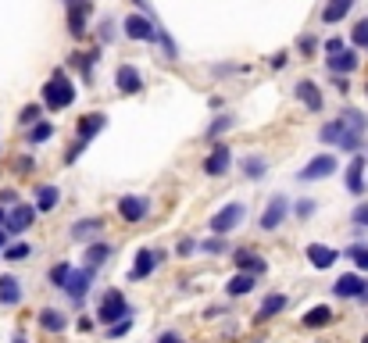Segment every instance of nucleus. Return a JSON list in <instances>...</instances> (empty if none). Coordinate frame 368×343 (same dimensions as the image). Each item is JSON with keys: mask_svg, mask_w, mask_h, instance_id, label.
I'll list each match as a JSON object with an SVG mask.
<instances>
[{"mask_svg": "<svg viewBox=\"0 0 368 343\" xmlns=\"http://www.w3.org/2000/svg\"><path fill=\"white\" fill-rule=\"evenodd\" d=\"M240 172L250 179V183H261L269 176V157L265 154H243V161H240Z\"/></svg>", "mask_w": 368, "mask_h": 343, "instance_id": "18", "label": "nucleus"}, {"mask_svg": "<svg viewBox=\"0 0 368 343\" xmlns=\"http://www.w3.org/2000/svg\"><path fill=\"white\" fill-rule=\"evenodd\" d=\"M319 140H322V143H329V147L350 150V154H357V150H361V143H364V136H361V133H350V129H347L340 119L326 122V126L319 129Z\"/></svg>", "mask_w": 368, "mask_h": 343, "instance_id": "3", "label": "nucleus"}, {"mask_svg": "<svg viewBox=\"0 0 368 343\" xmlns=\"http://www.w3.org/2000/svg\"><path fill=\"white\" fill-rule=\"evenodd\" d=\"M15 172H18V176H29V172H32V157H29V154H22V157L15 161Z\"/></svg>", "mask_w": 368, "mask_h": 343, "instance_id": "48", "label": "nucleus"}, {"mask_svg": "<svg viewBox=\"0 0 368 343\" xmlns=\"http://www.w3.org/2000/svg\"><path fill=\"white\" fill-rule=\"evenodd\" d=\"M243 218H247V207H243L240 200H229L226 207L215 211V218H211V233H215V236H229L233 229L243 225Z\"/></svg>", "mask_w": 368, "mask_h": 343, "instance_id": "4", "label": "nucleus"}, {"mask_svg": "<svg viewBox=\"0 0 368 343\" xmlns=\"http://www.w3.org/2000/svg\"><path fill=\"white\" fill-rule=\"evenodd\" d=\"M86 18H90V0H68V32L75 40L86 36Z\"/></svg>", "mask_w": 368, "mask_h": 343, "instance_id": "17", "label": "nucleus"}, {"mask_svg": "<svg viewBox=\"0 0 368 343\" xmlns=\"http://www.w3.org/2000/svg\"><path fill=\"white\" fill-rule=\"evenodd\" d=\"M350 43H354V47H361V50H368V18H361V22L354 25V32H350Z\"/></svg>", "mask_w": 368, "mask_h": 343, "instance_id": "38", "label": "nucleus"}, {"mask_svg": "<svg viewBox=\"0 0 368 343\" xmlns=\"http://www.w3.org/2000/svg\"><path fill=\"white\" fill-rule=\"evenodd\" d=\"M168 254L165 251H154V247H143L136 258H133V265H129V282H140V279H147L157 265H161Z\"/></svg>", "mask_w": 368, "mask_h": 343, "instance_id": "8", "label": "nucleus"}, {"mask_svg": "<svg viewBox=\"0 0 368 343\" xmlns=\"http://www.w3.org/2000/svg\"><path fill=\"white\" fill-rule=\"evenodd\" d=\"M333 86H336L340 93H347V90H350V83H347V76H333Z\"/></svg>", "mask_w": 368, "mask_h": 343, "instance_id": "53", "label": "nucleus"}, {"mask_svg": "<svg viewBox=\"0 0 368 343\" xmlns=\"http://www.w3.org/2000/svg\"><path fill=\"white\" fill-rule=\"evenodd\" d=\"M286 57H290V54H283V50H279L276 57H269V65H272V68L279 72V68H286Z\"/></svg>", "mask_w": 368, "mask_h": 343, "instance_id": "51", "label": "nucleus"}, {"mask_svg": "<svg viewBox=\"0 0 368 343\" xmlns=\"http://www.w3.org/2000/svg\"><path fill=\"white\" fill-rule=\"evenodd\" d=\"M340 50H343V40H336V36L326 40V57H333V54H340Z\"/></svg>", "mask_w": 368, "mask_h": 343, "instance_id": "50", "label": "nucleus"}, {"mask_svg": "<svg viewBox=\"0 0 368 343\" xmlns=\"http://www.w3.org/2000/svg\"><path fill=\"white\" fill-rule=\"evenodd\" d=\"M100 233H104V218H97V215L72 222V240H75V243H97Z\"/></svg>", "mask_w": 368, "mask_h": 343, "instance_id": "14", "label": "nucleus"}, {"mask_svg": "<svg viewBox=\"0 0 368 343\" xmlns=\"http://www.w3.org/2000/svg\"><path fill=\"white\" fill-rule=\"evenodd\" d=\"M104 126H108V114L104 111H90V114H82L79 119V140H93L97 133H104Z\"/></svg>", "mask_w": 368, "mask_h": 343, "instance_id": "21", "label": "nucleus"}, {"mask_svg": "<svg viewBox=\"0 0 368 343\" xmlns=\"http://www.w3.org/2000/svg\"><path fill=\"white\" fill-rule=\"evenodd\" d=\"M18 204V193L15 190H0V207H15Z\"/></svg>", "mask_w": 368, "mask_h": 343, "instance_id": "49", "label": "nucleus"}, {"mask_svg": "<svg viewBox=\"0 0 368 343\" xmlns=\"http://www.w3.org/2000/svg\"><path fill=\"white\" fill-rule=\"evenodd\" d=\"M129 329H133V315L122 318V322H115V325H108V336H125Z\"/></svg>", "mask_w": 368, "mask_h": 343, "instance_id": "46", "label": "nucleus"}, {"mask_svg": "<svg viewBox=\"0 0 368 343\" xmlns=\"http://www.w3.org/2000/svg\"><path fill=\"white\" fill-rule=\"evenodd\" d=\"M122 29H125V36L136 40V43H157V25H154L150 15H129V18L122 22Z\"/></svg>", "mask_w": 368, "mask_h": 343, "instance_id": "10", "label": "nucleus"}, {"mask_svg": "<svg viewBox=\"0 0 368 343\" xmlns=\"http://www.w3.org/2000/svg\"><path fill=\"white\" fill-rule=\"evenodd\" d=\"M197 251H204V254H226V240L222 236H211V240L197 243Z\"/></svg>", "mask_w": 368, "mask_h": 343, "instance_id": "40", "label": "nucleus"}, {"mask_svg": "<svg viewBox=\"0 0 368 343\" xmlns=\"http://www.w3.org/2000/svg\"><path fill=\"white\" fill-rule=\"evenodd\" d=\"M8 247V233H4V229H0V251H4Z\"/></svg>", "mask_w": 368, "mask_h": 343, "instance_id": "54", "label": "nucleus"}, {"mask_svg": "<svg viewBox=\"0 0 368 343\" xmlns=\"http://www.w3.org/2000/svg\"><path fill=\"white\" fill-rule=\"evenodd\" d=\"M347 193H354V197L364 193V157H361V154H357V157L350 161V168H347Z\"/></svg>", "mask_w": 368, "mask_h": 343, "instance_id": "25", "label": "nucleus"}, {"mask_svg": "<svg viewBox=\"0 0 368 343\" xmlns=\"http://www.w3.org/2000/svg\"><path fill=\"white\" fill-rule=\"evenodd\" d=\"M233 261H236V268H240V272H247V275H254V279L269 268V261L261 258V254H254V251H236V258H233Z\"/></svg>", "mask_w": 368, "mask_h": 343, "instance_id": "23", "label": "nucleus"}, {"mask_svg": "<svg viewBox=\"0 0 368 343\" xmlns=\"http://www.w3.org/2000/svg\"><path fill=\"white\" fill-rule=\"evenodd\" d=\"M336 168H340L336 154H319V157H311V161L297 172V179H300V183H322V179L333 176Z\"/></svg>", "mask_w": 368, "mask_h": 343, "instance_id": "5", "label": "nucleus"}, {"mask_svg": "<svg viewBox=\"0 0 368 343\" xmlns=\"http://www.w3.org/2000/svg\"><path fill=\"white\" fill-rule=\"evenodd\" d=\"M279 311H286V297H283V294H269L265 301H261V308H257V315H254V322L261 325V322H269V318H276Z\"/></svg>", "mask_w": 368, "mask_h": 343, "instance_id": "24", "label": "nucleus"}, {"mask_svg": "<svg viewBox=\"0 0 368 343\" xmlns=\"http://www.w3.org/2000/svg\"><path fill=\"white\" fill-rule=\"evenodd\" d=\"M157 343H183V336L179 332H161V336H157Z\"/></svg>", "mask_w": 368, "mask_h": 343, "instance_id": "52", "label": "nucleus"}, {"mask_svg": "<svg viewBox=\"0 0 368 343\" xmlns=\"http://www.w3.org/2000/svg\"><path fill=\"white\" fill-rule=\"evenodd\" d=\"M118 215H122V222L136 225V222H143V218L150 215V200L140 197V193H125V197L118 200Z\"/></svg>", "mask_w": 368, "mask_h": 343, "instance_id": "12", "label": "nucleus"}, {"mask_svg": "<svg viewBox=\"0 0 368 343\" xmlns=\"http://www.w3.org/2000/svg\"><path fill=\"white\" fill-rule=\"evenodd\" d=\"M75 104V83L65 76V68H54L43 83V107L47 111H65Z\"/></svg>", "mask_w": 368, "mask_h": 343, "instance_id": "1", "label": "nucleus"}, {"mask_svg": "<svg viewBox=\"0 0 368 343\" xmlns=\"http://www.w3.org/2000/svg\"><path fill=\"white\" fill-rule=\"evenodd\" d=\"M115 86H118V93H140L143 90V76L133 68V65H118V72H115Z\"/></svg>", "mask_w": 368, "mask_h": 343, "instance_id": "19", "label": "nucleus"}, {"mask_svg": "<svg viewBox=\"0 0 368 343\" xmlns=\"http://www.w3.org/2000/svg\"><path fill=\"white\" fill-rule=\"evenodd\" d=\"M350 222H354V225H361V229H368V200H361V204L350 211Z\"/></svg>", "mask_w": 368, "mask_h": 343, "instance_id": "41", "label": "nucleus"}, {"mask_svg": "<svg viewBox=\"0 0 368 343\" xmlns=\"http://www.w3.org/2000/svg\"><path fill=\"white\" fill-rule=\"evenodd\" d=\"M15 343H25V339H22V336H15Z\"/></svg>", "mask_w": 368, "mask_h": 343, "instance_id": "57", "label": "nucleus"}, {"mask_svg": "<svg viewBox=\"0 0 368 343\" xmlns=\"http://www.w3.org/2000/svg\"><path fill=\"white\" fill-rule=\"evenodd\" d=\"M39 119H43V107H39V104H25V107L18 111V126H22V129L36 126Z\"/></svg>", "mask_w": 368, "mask_h": 343, "instance_id": "36", "label": "nucleus"}, {"mask_svg": "<svg viewBox=\"0 0 368 343\" xmlns=\"http://www.w3.org/2000/svg\"><path fill=\"white\" fill-rule=\"evenodd\" d=\"M4 218H8V211H4V207H0V229H4Z\"/></svg>", "mask_w": 368, "mask_h": 343, "instance_id": "56", "label": "nucleus"}, {"mask_svg": "<svg viewBox=\"0 0 368 343\" xmlns=\"http://www.w3.org/2000/svg\"><path fill=\"white\" fill-rule=\"evenodd\" d=\"M82 150H86V140H75V143L65 150V164H75V161L82 157Z\"/></svg>", "mask_w": 368, "mask_h": 343, "instance_id": "43", "label": "nucleus"}, {"mask_svg": "<svg viewBox=\"0 0 368 343\" xmlns=\"http://www.w3.org/2000/svg\"><path fill=\"white\" fill-rule=\"evenodd\" d=\"M61 204V190L54 186V183H47V186H36V211H54Z\"/></svg>", "mask_w": 368, "mask_h": 343, "instance_id": "26", "label": "nucleus"}, {"mask_svg": "<svg viewBox=\"0 0 368 343\" xmlns=\"http://www.w3.org/2000/svg\"><path fill=\"white\" fill-rule=\"evenodd\" d=\"M229 164H233V150H229V143H215V147H211V154L204 157V172H207L211 179L229 176Z\"/></svg>", "mask_w": 368, "mask_h": 343, "instance_id": "11", "label": "nucleus"}, {"mask_svg": "<svg viewBox=\"0 0 368 343\" xmlns=\"http://www.w3.org/2000/svg\"><path fill=\"white\" fill-rule=\"evenodd\" d=\"M286 215H290V197H283V193H276L269 204H265V211H261V218H257V225L265 229V233H276V229L286 222Z\"/></svg>", "mask_w": 368, "mask_h": 343, "instance_id": "7", "label": "nucleus"}, {"mask_svg": "<svg viewBox=\"0 0 368 343\" xmlns=\"http://www.w3.org/2000/svg\"><path fill=\"white\" fill-rule=\"evenodd\" d=\"M111 40H115V22L104 18V22H100V43H111Z\"/></svg>", "mask_w": 368, "mask_h": 343, "instance_id": "47", "label": "nucleus"}, {"mask_svg": "<svg viewBox=\"0 0 368 343\" xmlns=\"http://www.w3.org/2000/svg\"><path fill=\"white\" fill-rule=\"evenodd\" d=\"M50 136H54V126H50L47 119H39L36 126H29V129H25V143H29V147H43Z\"/></svg>", "mask_w": 368, "mask_h": 343, "instance_id": "31", "label": "nucleus"}, {"mask_svg": "<svg viewBox=\"0 0 368 343\" xmlns=\"http://www.w3.org/2000/svg\"><path fill=\"white\" fill-rule=\"evenodd\" d=\"M93 279H97V268H90V265H82V268H72V275H68V282H65V294L72 297V304H75V308L86 301V294H90Z\"/></svg>", "mask_w": 368, "mask_h": 343, "instance_id": "6", "label": "nucleus"}, {"mask_svg": "<svg viewBox=\"0 0 368 343\" xmlns=\"http://www.w3.org/2000/svg\"><path fill=\"white\" fill-rule=\"evenodd\" d=\"M297 50H300L304 57H314V50H319V40H314V36H300V40H297Z\"/></svg>", "mask_w": 368, "mask_h": 343, "instance_id": "42", "label": "nucleus"}, {"mask_svg": "<svg viewBox=\"0 0 368 343\" xmlns=\"http://www.w3.org/2000/svg\"><path fill=\"white\" fill-rule=\"evenodd\" d=\"M0 254H4V261H11V265H15V261H25V258L32 254V247H29L25 240H18V243H8Z\"/></svg>", "mask_w": 368, "mask_h": 343, "instance_id": "34", "label": "nucleus"}, {"mask_svg": "<svg viewBox=\"0 0 368 343\" xmlns=\"http://www.w3.org/2000/svg\"><path fill=\"white\" fill-rule=\"evenodd\" d=\"M326 65H329V76H350L357 68V54L354 50H340V54L326 57Z\"/></svg>", "mask_w": 368, "mask_h": 343, "instance_id": "22", "label": "nucleus"}, {"mask_svg": "<svg viewBox=\"0 0 368 343\" xmlns=\"http://www.w3.org/2000/svg\"><path fill=\"white\" fill-rule=\"evenodd\" d=\"M293 93H297V100H300V104H304V107H307L311 114H319V111L326 107V97H322L319 83H311V79H300Z\"/></svg>", "mask_w": 368, "mask_h": 343, "instance_id": "13", "label": "nucleus"}, {"mask_svg": "<svg viewBox=\"0 0 368 343\" xmlns=\"http://www.w3.org/2000/svg\"><path fill=\"white\" fill-rule=\"evenodd\" d=\"M129 315H136V311L129 308V301H125L122 290H104V297L97 304V322L100 325H115V322H122Z\"/></svg>", "mask_w": 368, "mask_h": 343, "instance_id": "2", "label": "nucleus"}, {"mask_svg": "<svg viewBox=\"0 0 368 343\" xmlns=\"http://www.w3.org/2000/svg\"><path fill=\"white\" fill-rule=\"evenodd\" d=\"M357 301H361V304H368V282H364V294H361Z\"/></svg>", "mask_w": 368, "mask_h": 343, "instance_id": "55", "label": "nucleus"}, {"mask_svg": "<svg viewBox=\"0 0 368 343\" xmlns=\"http://www.w3.org/2000/svg\"><path fill=\"white\" fill-rule=\"evenodd\" d=\"M193 251H197V240H193V236H183V240L176 243V254H179V258H190Z\"/></svg>", "mask_w": 368, "mask_h": 343, "instance_id": "45", "label": "nucleus"}, {"mask_svg": "<svg viewBox=\"0 0 368 343\" xmlns=\"http://www.w3.org/2000/svg\"><path fill=\"white\" fill-rule=\"evenodd\" d=\"M236 126V114H222V119H215L211 126H207V140H219L222 133H229Z\"/></svg>", "mask_w": 368, "mask_h": 343, "instance_id": "35", "label": "nucleus"}, {"mask_svg": "<svg viewBox=\"0 0 368 343\" xmlns=\"http://www.w3.org/2000/svg\"><path fill=\"white\" fill-rule=\"evenodd\" d=\"M254 286H257V279H254V275H247V272H236V275L226 282V294H229V297H247V294L254 290Z\"/></svg>", "mask_w": 368, "mask_h": 343, "instance_id": "30", "label": "nucleus"}, {"mask_svg": "<svg viewBox=\"0 0 368 343\" xmlns=\"http://www.w3.org/2000/svg\"><path fill=\"white\" fill-rule=\"evenodd\" d=\"M350 8H354V0H326L322 22H326V25H336V22H343V18L350 15Z\"/></svg>", "mask_w": 368, "mask_h": 343, "instance_id": "27", "label": "nucleus"}, {"mask_svg": "<svg viewBox=\"0 0 368 343\" xmlns=\"http://www.w3.org/2000/svg\"><path fill=\"white\" fill-rule=\"evenodd\" d=\"M293 211H297V218L304 222V218H311L314 211H319V204H314V200H297V207H293Z\"/></svg>", "mask_w": 368, "mask_h": 343, "instance_id": "44", "label": "nucleus"}, {"mask_svg": "<svg viewBox=\"0 0 368 343\" xmlns=\"http://www.w3.org/2000/svg\"><path fill=\"white\" fill-rule=\"evenodd\" d=\"M307 261H311V268H319V272H326V268H333L336 261H340V251H333V247H326V243H307Z\"/></svg>", "mask_w": 368, "mask_h": 343, "instance_id": "16", "label": "nucleus"}, {"mask_svg": "<svg viewBox=\"0 0 368 343\" xmlns=\"http://www.w3.org/2000/svg\"><path fill=\"white\" fill-rule=\"evenodd\" d=\"M68 275H72V265H68V261H58L54 268H50V286H58V290H65Z\"/></svg>", "mask_w": 368, "mask_h": 343, "instance_id": "37", "label": "nucleus"}, {"mask_svg": "<svg viewBox=\"0 0 368 343\" xmlns=\"http://www.w3.org/2000/svg\"><path fill=\"white\" fill-rule=\"evenodd\" d=\"M22 297H25L22 282L15 275H0V304H4V308H18Z\"/></svg>", "mask_w": 368, "mask_h": 343, "instance_id": "20", "label": "nucleus"}, {"mask_svg": "<svg viewBox=\"0 0 368 343\" xmlns=\"http://www.w3.org/2000/svg\"><path fill=\"white\" fill-rule=\"evenodd\" d=\"M333 294H336L340 301H357V297L364 294V275H361V272H347V275H340L336 286H333Z\"/></svg>", "mask_w": 368, "mask_h": 343, "instance_id": "15", "label": "nucleus"}, {"mask_svg": "<svg viewBox=\"0 0 368 343\" xmlns=\"http://www.w3.org/2000/svg\"><path fill=\"white\" fill-rule=\"evenodd\" d=\"M32 222H36V207L18 200V204L8 211V218H4V233H8V236H22L25 229H32Z\"/></svg>", "mask_w": 368, "mask_h": 343, "instance_id": "9", "label": "nucleus"}, {"mask_svg": "<svg viewBox=\"0 0 368 343\" xmlns=\"http://www.w3.org/2000/svg\"><path fill=\"white\" fill-rule=\"evenodd\" d=\"M347 254H350V261L357 265V272H368V247H364V243H354Z\"/></svg>", "mask_w": 368, "mask_h": 343, "instance_id": "39", "label": "nucleus"}, {"mask_svg": "<svg viewBox=\"0 0 368 343\" xmlns=\"http://www.w3.org/2000/svg\"><path fill=\"white\" fill-rule=\"evenodd\" d=\"M340 122H343L350 133H361V136H364V129H368V114L357 111V107H347V111L340 114Z\"/></svg>", "mask_w": 368, "mask_h": 343, "instance_id": "32", "label": "nucleus"}, {"mask_svg": "<svg viewBox=\"0 0 368 343\" xmlns=\"http://www.w3.org/2000/svg\"><path fill=\"white\" fill-rule=\"evenodd\" d=\"M333 318H336L333 308L329 304H319V308H311L300 322H304V329H326V325H333Z\"/></svg>", "mask_w": 368, "mask_h": 343, "instance_id": "29", "label": "nucleus"}, {"mask_svg": "<svg viewBox=\"0 0 368 343\" xmlns=\"http://www.w3.org/2000/svg\"><path fill=\"white\" fill-rule=\"evenodd\" d=\"M108 258H111V243H86V265L90 268L108 265Z\"/></svg>", "mask_w": 368, "mask_h": 343, "instance_id": "33", "label": "nucleus"}, {"mask_svg": "<svg viewBox=\"0 0 368 343\" xmlns=\"http://www.w3.org/2000/svg\"><path fill=\"white\" fill-rule=\"evenodd\" d=\"M36 322H39V329H43V332H65V329H68V318H65L58 308H43Z\"/></svg>", "mask_w": 368, "mask_h": 343, "instance_id": "28", "label": "nucleus"}]
</instances>
